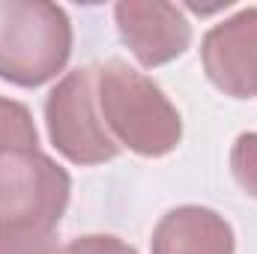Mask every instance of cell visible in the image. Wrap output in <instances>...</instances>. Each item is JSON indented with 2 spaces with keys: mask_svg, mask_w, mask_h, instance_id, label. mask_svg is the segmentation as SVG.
Listing matches in <instances>:
<instances>
[{
  "mask_svg": "<svg viewBox=\"0 0 257 254\" xmlns=\"http://www.w3.org/2000/svg\"><path fill=\"white\" fill-rule=\"evenodd\" d=\"M54 230L0 227V254H60Z\"/></svg>",
  "mask_w": 257,
  "mask_h": 254,
  "instance_id": "obj_9",
  "label": "cell"
},
{
  "mask_svg": "<svg viewBox=\"0 0 257 254\" xmlns=\"http://www.w3.org/2000/svg\"><path fill=\"white\" fill-rule=\"evenodd\" d=\"M120 39L144 69L183 57L192 45V24L177 3L168 0H120L114 6Z\"/></svg>",
  "mask_w": 257,
  "mask_h": 254,
  "instance_id": "obj_5",
  "label": "cell"
},
{
  "mask_svg": "<svg viewBox=\"0 0 257 254\" xmlns=\"http://www.w3.org/2000/svg\"><path fill=\"white\" fill-rule=\"evenodd\" d=\"M39 150V132L24 102L0 96V159Z\"/></svg>",
  "mask_w": 257,
  "mask_h": 254,
  "instance_id": "obj_8",
  "label": "cell"
},
{
  "mask_svg": "<svg viewBox=\"0 0 257 254\" xmlns=\"http://www.w3.org/2000/svg\"><path fill=\"white\" fill-rule=\"evenodd\" d=\"M72 57V21L48 0H0V78L42 87Z\"/></svg>",
  "mask_w": 257,
  "mask_h": 254,
  "instance_id": "obj_2",
  "label": "cell"
},
{
  "mask_svg": "<svg viewBox=\"0 0 257 254\" xmlns=\"http://www.w3.org/2000/svg\"><path fill=\"white\" fill-rule=\"evenodd\" d=\"M230 171L239 189L257 200V132H242L230 147Z\"/></svg>",
  "mask_w": 257,
  "mask_h": 254,
  "instance_id": "obj_10",
  "label": "cell"
},
{
  "mask_svg": "<svg viewBox=\"0 0 257 254\" xmlns=\"http://www.w3.org/2000/svg\"><path fill=\"white\" fill-rule=\"evenodd\" d=\"M150 248L153 254H236V236L215 209L186 203L159 218Z\"/></svg>",
  "mask_w": 257,
  "mask_h": 254,
  "instance_id": "obj_7",
  "label": "cell"
},
{
  "mask_svg": "<svg viewBox=\"0 0 257 254\" xmlns=\"http://www.w3.org/2000/svg\"><path fill=\"white\" fill-rule=\"evenodd\" d=\"M51 147L72 165H105L120 156V144L102 123L96 102V66L63 75L45 99Z\"/></svg>",
  "mask_w": 257,
  "mask_h": 254,
  "instance_id": "obj_3",
  "label": "cell"
},
{
  "mask_svg": "<svg viewBox=\"0 0 257 254\" xmlns=\"http://www.w3.org/2000/svg\"><path fill=\"white\" fill-rule=\"evenodd\" d=\"M203 72L230 99L257 96V6H245L206 30L200 42Z\"/></svg>",
  "mask_w": 257,
  "mask_h": 254,
  "instance_id": "obj_6",
  "label": "cell"
},
{
  "mask_svg": "<svg viewBox=\"0 0 257 254\" xmlns=\"http://www.w3.org/2000/svg\"><path fill=\"white\" fill-rule=\"evenodd\" d=\"M60 254H138V248L111 233H87L72 239Z\"/></svg>",
  "mask_w": 257,
  "mask_h": 254,
  "instance_id": "obj_11",
  "label": "cell"
},
{
  "mask_svg": "<svg viewBox=\"0 0 257 254\" xmlns=\"http://www.w3.org/2000/svg\"><path fill=\"white\" fill-rule=\"evenodd\" d=\"M96 102L111 138L144 159H162L183 141V117L174 102L123 60L96 66Z\"/></svg>",
  "mask_w": 257,
  "mask_h": 254,
  "instance_id": "obj_1",
  "label": "cell"
},
{
  "mask_svg": "<svg viewBox=\"0 0 257 254\" xmlns=\"http://www.w3.org/2000/svg\"><path fill=\"white\" fill-rule=\"evenodd\" d=\"M72 197V177L42 150L0 159V227L54 230Z\"/></svg>",
  "mask_w": 257,
  "mask_h": 254,
  "instance_id": "obj_4",
  "label": "cell"
}]
</instances>
